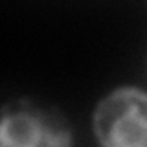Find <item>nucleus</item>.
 Returning a JSON list of instances; mask_svg holds the SVG:
<instances>
[{
    "mask_svg": "<svg viewBox=\"0 0 147 147\" xmlns=\"http://www.w3.org/2000/svg\"><path fill=\"white\" fill-rule=\"evenodd\" d=\"M94 132L101 147H147V92L123 86L99 101Z\"/></svg>",
    "mask_w": 147,
    "mask_h": 147,
    "instance_id": "2",
    "label": "nucleus"
},
{
    "mask_svg": "<svg viewBox=\"0 0 147 147\" xmlns=\"http://www.w3.org/2000/svg\"><path fill=\"white\" fill-rule=\"evenodd\" d=\"M70 145V125L55 107L31 99H18L4 107L0 123V147Z\"/></svg>",
    "mask_w": 147,
    "mask_h": 147,
    "instance_id": "1",
    "label": "nucleus"
}]
</instances>
